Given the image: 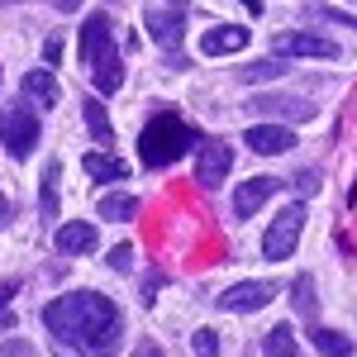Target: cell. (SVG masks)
<instances>
[{
    "label": "cell",
    "mask_w": 357,
    "mask_h": 357,
    "mask_svg": "<svg viewBox=\"0 0 357 357\" xmlns=\"http://www.w3.org/2000/svg\"><path fill=\"white\" fill-rule=\"evenodd\" d=\"M43 324L53 333V343L67 348V353L86 348L91 357H114L119 353V333H124V314L100 291H67L43 310Z\"/></svg>",
    "instance_id": "cell-1"
},
{
    "label": "cell",
    "mask_w": 357,
    "mask_h": 357,
    "mask_svg": "<svg viewBox=\"0 0 357 357\" xmlns=\"http://www.w3.org/2000/svg\"><path fill=\"white\" fill-rule=\"evenodd\" d=\"M82 62L91 72V82L100 96H114L124 86V62H119V43L110 33V20L105 15H91L82 24Z\"/></svg>",
    "instance_id": "cell-2"
},
{
    "label": "cell",
    "mask_w": 357,
    "mask_h": 357,
    "mask_svg": "<svg viewBox=\"0 0 357 357\" xmlns=\"http://www.w3.org/2000/svg\"><path fill=\"white\" fill-rule=\"evenodd\" d=\"M191 129H186V119L176 110H158L148 119V129L138 134V153H143V162L148 167H172L181 153H191Z\"/></svg>",
    "instance_id": "cell-3"
},
{
    "label": "cell",
    "mask_w": 357,
    "mask_h": 357,
    "mask_svg": "<svg viewBox=\"0 0 357 357\" xmlns=\"http://www.w3.org/2000/svg\"><path fill=\"white\" fill-rule=\"evenodd\" d=\"M301 229H305V205H286V210L272 220L267 238H262V257H267V262L291 257V252H296V243H301Z\"/></svg>",
    "instance_id": "cell-4"
},
{
    "label": "cell",
    "mask_w": 357,
    "mask_h": 357,
    "mask_svg": "<svg viewBox=\"0 0 357 357\" xmlns=\"http://www.w3.org/2000/svg\"><path fill=\"white\" fill-rule=\"evenodd\" d=\"M248 114H276V119H291V124H310L319 110H314V100H305V96L272 91V96H252V100H248Z\"/></svg>",
    "instance_id": "cell-5"
},
{
    "label": "cell",
    "mask_w": 357,
    "mask_h": 357,
    "mask_svg": "<svg viewBox=\"0 0 357 357\" xmlns=\"http://www.w3.org/2000/svg\"><path fill=\"white\" fill-rule=\"evenodd\" d=\"M143 24H148V33L162 43L167 53H176V43L186 38V10H176V5H153V10L143 15Z\"/></svg>",
    "instance_id": "cell-6"
},
{
    "label": "cell",
    "mask_w": 357,
    "mask_h": 357,
    "mask_svg": "<svg viewBox=\"0 0 357 357\" xmlns=\"http://www.w3.org/2000/svg\"><path fill=\"white\" fill-rule=\"evenodd\" d=\"M276 301V281H238L220 296V310H234V314H252L262 305Z\"/></svg>",
    "instance_id": "cell-7"
},
{
    "label": "cell",
    "mask_w": 357,
    "mask_h": 357,
    "mask_svg": "<svg viewBox=\"0 0 357 357\" xmlns=\"http://www.w3.org/2000/svg\"><path fill=\"white\" fill-rule=\"evenodd\" d=\"M0 138H5V148H10L15 158H29V153L38 148V119L29 110H10L0 119Z\"/></svg>",
    "instance_id": "cell-8"
},
{
    "label": "cell",
    "mask_w": 357,
    "mask_h": 357,
    "mask_svg": "<svg viewBox=\"0 0 357 357\" xmlns=\"http://www.w3.org/2000/svg\"><path fill=\"white\" fill-rule=\"evenodd\" d=\"M272 48H276V57H338V53H343L333 38H314V33H301V29L276 33Z\"/></svg>",
    "instance_id": "cell-9"
},
{
    "label": "cell",
    "mask_w": 357,
    "mask_h": 357,
    "mask_svg": "<svg viewBox=\"0 0 357 357\" xmlns=\"http://www.w3.org/2000/svg\"><path fill=\"white\" fill-rule=\"evenodd\" d=\"M229 167H234L229 143H205V148H200V158H195V181H200L205 191H215V186H224Z\"/></svg>",
    "instance_id": "cell-10"
},
{
    "label": "cell",
    "mask_w": 357,
    "mask_h": 357,
    "mask_svg": "<svg viewBox=\"0 0 357 357\" xmlns=\"http://www.w3.org/2000/svg\"><path fill=\"white\" fill-rule=\"evenodd\" d=\"M248 43H252V33L243 24H215L200 33V53L205 57H224V53H243Z\"/></svg>",
    "instance_id": "cell-11"
},
{
    "label": "cell",
    "mask_w": 357,
    "mask_h": 357,
    "mask_svg": "<svg viewBox=\"0 0 357 357\" xmlns=\"http://www.w3.org/2000/svg\"><path fill=\"white\" fill-rule=\"evenodd\" d=\"M243 143H248V153H291L296 148V134L286 129V124H257V129H248L243 134Z\"/></svg>",
    "instance_id": "cell-12"
},
{
    "label": "cell",
    "mask_w": 357,
    "mask_h": 357,
    "mask_svg": "<svg viewBox=\"0 0 357 357\" xmlns=\"http://www.w3.org/2000/svg\"><path fill=\"white\" fill-rule=\"evenodd\" d=\"M272 191H276L272 176H252V181H243V186H238V195H234V210H238V220L257 215V210L272 200Z\"/></svg>",
    "instance_id": "cell-13"
},
{
    "label": "cell",
    "mask_w": 357,
    "mask_h": 357,
    "mask_svg": "<svg viewBox=\"0 0 357 357\" xmlns=\"http://www.w3.org/2000/svg\"><path fill=\"white\" fill-rule=\"evenodd\" d=\"M53 243H57V252L77 257V252H91V248H96V229H91L86 220H67V224L53 234Z\"/></svg>",
    "instance_id": "cell-14"
},
{
    "label": "cell",
    "mask_w": 357,
    "mask_h": 357,
    "mask_svg": "<svg viewBox=\"0 0 357 357\" xmlns=\"http://www.w3.org/2000/svg\"><path fill=\"white\" fill-rule=\"evenodd\" d=\"M86 176L110 186V181H124L129 176V162L124 158H110V153H86Z\"/></svg>",
    "instance_id": "cell-15"
},
{
    "label": "cell",
    "mask_w": 357,
    "mask_h": 357,
    "mask_svg": "<svg viewBox=\"0 0 357 357\" xmlns=\"http://www.w3.org/2000/svg\"><path fill=\"white\" fill-rule=\"evenodd\" d=\"M24 96L33 100V105H48L53 110L57 105V82L48 67H33V72H24Z\"/></svg>",
    "instance_id": "cell-16"
},
{
    "label": "cell",
    "mask_w": 357,
    "mask_h": 357,
    "mask_svg": "<svg viewBox=\"0 0 357 357\" xmlns=\"http://www.w3.org/2000/svg\"><path fill=\"white\" fill-rule=\"evenodd\" d=\"M82 114H86V129H91V138H96V143H100V148H110V143H114V124H110V114H105V105H100V100H91V96H86Z\"/></svg>",
    "instance_id": "cell-17"
},
{
    "label": "cell",
    "mask_w": 357,
    "mask_h": 357,
    "mask_svg": "<svg viewBox=\"0 0 357 357\" xmlns=\"http://www.w3.org/2000/svg\"><path fill=\"white\" fill-rule=\"evenodd\" d=\"M262 357H301V343H296V329L291 324H276L262 338Z\"/></svg>",
    "instance_id": "cell-18"
},
{
    "label": "cell",
    "mask_w": 357,
    "mask_h": 357,
    "mask_svg": "<svg viewBox=\"0 0 357 357\" xmlns=\"http://www.w3.org/2000/svg\"><path fill=\"white\" fill-rule=\"evenodd\" d=\"M310 343L324 357H353V338L338 333V329H319V324H314V329H310Z\"/></svg>",
    "instance_id": "cell-19"
},
{
    "label": "cell",
    "mask_w": 357,
    "mask_h": 357,
    "mask_svg": "<svg viewBox=\"0 0 357 357\" xmlns=\"http://www.w3.org/2000/svg\"><path fill=\"white\" fill-rule=\"evenodd\" d=\"M134 215H138V200H134V195H124V191H114V195H100V220L129 224Z\"/></svg>",
    "instance_id": "cell-20"
},
{
    "label": "cell",
    "mask_w": 357,
    "mask_h": 357,
    "mask_svg": "<svg viewBox=\"0 0 357 357\" xmlns=\"http://www.w3.org/2000/svg\"><path fill=\"white\" fill-rule=\"evenodd\" d=\"M57 176H62V167H57V162L43 167V220H48V224H53V215H57Z\"/></svg>",
    "instance_id": "cell-21"
},
{
    "label": "cell",
    "mask_w": 357,
    "mask_h": 357,
    "mask_svg": "<svg viewBox=\"0 0 357 357\" xmlns=\"http://www.w3.org/2000/svg\"><path fill=\"white\" fill-rule=\"evenodd\" d=\"M238 77H243V82H267V77H286V62H281V57H272V62H248Z\"/></svg>",
    "instance_id": "cell-22"
},
{
    "label": "cell",
    "mask_w": 357,
    "mask_h": 357,
    "mask_svg": "<svg viewBox=\"0 0 357 357\" xmlns=\"http://www.w3.org/2000/svg\"><path fill=\"white\" fill-rule=\"evenodd\" d=\"M191 348H195V357H220V333L215 329H195Z\"/></svg>",
    "instance_id": "cell-23"
},
{
    "label": "cell",
    "mask_w": 357,
    "mask_h": 357,
    "mask_svg": "<svg viewBox=\"0 0 357 357\" xmlns=\"http://www.w3.org/2000/svg\"><path fill=\"white\" fill-rule=\"evenodd\" d=\"M296 310H301V314H314V281H310V276L296 281Z\"/></svg>",
    "instance_id": "cell-24"
},
{
    "label": "cell",
    "mask_w": 357,
    "mask_h": 357,
    "mask_svg": "<svg viewBox=\"0 0 357 357\" xmlns=\"http://www.w3.org/2000/svg\"><path fill=\"white\" fill-rule=\"evenodd\" d=\"M129 262H134V248H129V243L110 248V267H114V272H129Z\"/></svg>",
    "instance_id": "cell-25"
},
{
    "label": "cell",
    "mask_w": 357,
    "mask_h": 357,
    "mask_svg": "<svg viewBox=\"0 0 357 357\" xmlns=\"http://www.w3.org/2000/svg\"><path fill=\"white\" fill-rule=\"evenodd\" d=\"M15 291H20V281H0V324L10 319V301H15Z\"/></svg>",
    "instance_id": "cell-26"
},
{
    "label": "cell",
    "mask_w": 357,
    "mask_h": 357,
    "mask_svg": "<svg viewBox=\"0 0 357 357\" xmlns=\"http://www.w3.org/2000/svg\"><path fill=\"white\" fill-rule=\"evenodd\" d=\"M43 62H48V67H57V62H62V38H48V43H43Z\"/></svg>",
    "instance_id": "cell-27"
},
{
    "label": "cell",
    "mask_w": 357,
    "mask_h": 357,
    "mask_svg": "<svg viewBox=\"0 0 357 357\" xmlns=\"http://www.w3.org/2000/svg\"><path fill=\"white\" fill-rule=\"evenodd\" d=\"M296 186H301V195H314V172H301Z\"/></svg>",
    "instance_id": "cell-28"
},
{
    "label": "cell",
    "mask_w": 357,
    "mask_h": 357,
    "mask_svg": "<svg viewBox=\"0 0 357 357\" xmlns=\"http://www.w3.org/2000/svg\"><path fill=\"white\" fill-rule=\"evenodd\" d=\"M129 357H162V348H158V343H138Z\"/></svg>",
    "instance_id": "cell-29"
},
{
    "label": "cell",
    "mask_w": 357,
    "mask_h": 357,
    "mask_svg": "<svg viewBox=\"0 0 357 357\" xmlns=\"http://www.w3.org/2000/svg\"><path fill=\"white\" fill-rule=\"evenodd\" d=\"M57 10H67V15H72V10H82V0H53Z\"/></svg>",
    "instance_id": "cell-30"
},
{
    "label": "cell",
    "mask_w": 357,
    "mask_h": 357,
    "mask_svg": "<svg viewBox=\"0 0 357 357\" xmlns=\"http://www.w3.org/2000/svg\"><path fill=\"white\" fill-rule=\"evenodd\" d=\"M167 5H176V10H181V5H186V0H167Z\"/></svg>",
    "instance_id": "cell-31"
},
{
    "label": "cell",
    "mask_w": 357,
    "mask_h": 357,
    "mask_svg": "<svg viewBox=\"0 0 357 357\" xmlns=\"http://www.w3.org/2000/svg\"><path fill=\"white\" fill-rule=\"evenodd\" d=\"M5 5H15V0H5Z\"/></svg>",
    "instance_id": "cell-32"
}]
</instances>
